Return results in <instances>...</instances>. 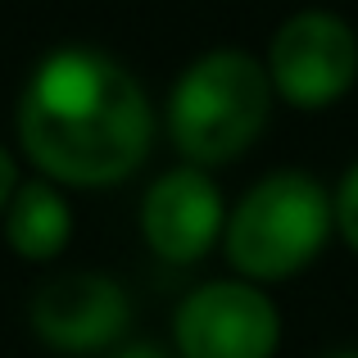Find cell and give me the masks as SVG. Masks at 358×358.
<instances>
[{
    "label": "cell",
    "mask_w": 358,
    "mask_h": 358,
    "mask_svg": "<svg viewBox=\"0 0 358 358\" xmlns=\"http://www.w3.org/2000/svg\"><path fill=\"white\" fill-rule=\"evenodd\" d=\"M109 358H177V354H168L164 345H155V341H136V345H127V350H118Z\"/></svg>",
    "instance_id": "cell-11"
},
{
    "label": "cell",
    "mask_w": 358,
    "mask_h": 358,
    "mask_svg": "<svg viewBox=\"0 0 358 358\" xmlns=\"http://www.w3.org/2000/svg\"><path fill=\"white\" fill-rule=\"evenodd\" d=\"M263 69L290 109H331L358 82V32L331 9H299L272 32Z\"/></svg>",
    "instance_id": "cell-4"
},
{
    "label": "cell",
    "mask_w": 358,
    "mask_h": 358,
    "mask_svg": "<svg viewBox=\"0 0 358 358\" xmlns=\"http://www.w3.org/2000/svg\"><path fill=\"white\" fill-rule=\"evenodd\" d=\"M227 227V200L209 168L177 164L159 173L141 195V236L150 254L173 268L209 259L213 245H222Z\"/></svg>",
    "instance_id": "cell-6"
},
{
    "label": "cell",
    "mask_w": 358,
    "mask_h": 358,
    "mask_svg": "<svg viewBox=\"0 0 358 358\" xmlns=\"http://www.w3.org/2000/svg\"><path fill=\"white\" fill-rule=\"evenodd\" d=\"M331 209H336V236L350 245V254H358V159L341 173V182H336Z\"/></svg>",
    "instance_id": "cell-9"
},
{
    "label": "cell",
    "mask_w": 358,
    "mask_h": 358,
    "mask_svg": "<svg viewBox=\"0 0 358 358\" xmlns=\"http://www.w3.org/2000/svg\"><path fill=\"white\" fill-rule=\"evenodd\" d=\"M14 191H18V159L9 155L5 145H0V218H5V209H9V200H14Z\"/></svg>",
    "instance_id": "cell-10"
},
{
    "label": "cell",
    "mask_w": 358,
    "mask_h": 358,
    "mask_svg": "<svg viewBox=\"0 0 358 358\" xmlns=\"http://www.w3.org/2000/svg\"><path fill=\"white\" fill-rule=\"evenodd\" d=\"M5 241H9V250L27 263H50L69 250L73 209H69L64 191L50 177L18 182L14 200H9V209H5Z\"/></svg>",
    "instance_id": "cell-8"
},
{
    "label": "cell",
    "mask_w": 358,
    "mask_h": 358,
    "mask_svg": "<svg viewBox=\"0 0 358 358\" xmlns=\"http://www.w3.org/2000/svg\"><path fill=\"white\" fill-rule=\"evenodd\" d=\"M327 358H358V350H336V354H327Z\"/></svg>",
    "instance_id": "cell-12"
},
{
    "label": "cell",
    "mask_w": 358,
    "mask_h": 358,
    "mask_svg": "<svg viewBox=\"0 0 358 358\" xmlns=\"http://www.w3.org/2000/svg\"><path fill=\"white\" fill-rule=\"evenodd\" d=\"M18 145L55 186L105 191L150 159L155 109L127 64L96 45H59L18 96Z\"/></svg>",
    "instance_id": "cell-1"
},
{
    "label": "cell",
    "mask_w": 358,
    "mask_h": 358,
    "mask_svg": "<svg viewBox=\"0 0 358 358\" xmlns=\"http://www.w3.org/2000/svg\"><path fill=\"white\" fill-rule=\"evenodd\" d=\"M127 290L109 272H64L50 277L27 304L36 341L55 354H100L127 331Z\"/></svg>",
    "instance_id": "cell-7"
},
{
    "label": "cell",
    "mask_w": 358,
    "mask_h": 358,
    "mask_svg": "<svg viewBox=\"0 0 358 358\" xmlns=\"http://www.w3.org/2000/svg\"><path fill=\"white\" fill-rule=\"evenodd\" d=\"M277 105L259 55L218 45L195 55L168 91V141L195 168H222L263 136Z\"/></svg>",
    "instance_id": "cell-2"
},
{
    "label": "cell",
    "mask_w": 358,
    "mask_h": 358,
    "mask_svg": "<svg viewBox=\"0 0 358 358\" xmlns=\"http://www.w3.org/2000/svg\"><path fill=\"white\" fill-rule=\"evenodd\" d=\"M336 236L331 191L304 168H277L259 177L227 209L222 254L231 272L254 286L290 281Z\"/></svg>",
    "instance_id": "cell-3"
},
{
    "label": "cell",
    "mask_w": 358,
    "mask_h": 358,
    "mask_svg": "<svg viewBox=\"0 0 358 358\" xmlns=\"http://www.w3.org/2000/svg\"><path fill=\"white\" fill-rule=\"evenodd\" d=\"M281 345V308L268 286L245 277L200 281L173 313L177 358H272Z\"/></svg>",
    "instance_id": "cell-5"
}]
</instances>
